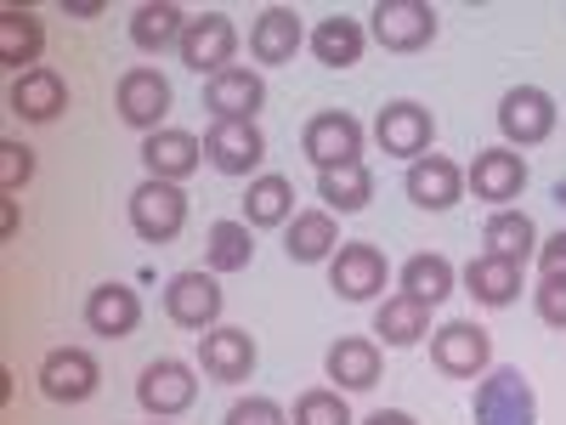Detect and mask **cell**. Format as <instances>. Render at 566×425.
Returning a JSON list of instances; mask_svg holds the SVG:
<instances>
[{
  "mask_svg": "<svg viewBox=\"0 0 566 425\" xmlns=\"http://www.w3.org/2000/svg\"><path fill=\"white\" fill-rule=\"evenodd\" d=\"M130 227H136L142 245H170L187 227V194L176 182H159V176L136 182L130 187Z\"/></svg>",
  "mask_w": 566,
  "mask_h": 425,
  "instance_id": "obj_2",
  "label": "cell"
},
{
  "mask_svg": "<svg viewBox=\"0 0 566 425\" xmlns=\"http://www.w3.org/2000/svg\"><path fill=\"white\" fill-rule=\"evenodd\" d=\"M555 97L544 85H510L499 97V131L510 136V148H538L555 131Z\"/></svg>",
  "mask_w": 566,
  "mask_h": 425,
  "instance_id": "obj_5",
  "label": "cell"
},
{
  "mask_svg": "<svg viewBox=\"0 0 566 425\" xmlns=\"http://www.w3.org/2000/svg\"><path fill=\"white\" fill-rule=\"evenodd\" d=\"M470 187H476V199L510 210V199H522V187H527V159L515 154V148H482L476 159H470Z\"/></svg>",
  "mask_w": 566,
  "mask_h": 425,
  "instance_id": "obj_16",
  "label": "cell"
},
{
  "mask_svg": "<svg viewBox=\"0 0 566 425\" xmlns=\"http://www.w3.org/2000/svg\"><path fill=\"white\" fill-rule=\"evenodd\" d=\"M301 40H306V29H301V18H295V7H266L261 18H255V29H250V58L255 63H295V52H301Z\"/></svg>",
  "mask_w": 566,
  "mask_h": 425,
  "instance_id": "obj_23",
  "label": "cell"
},
{
  "mask_svg": "<svg viewBox=\"0 0 566 425\" xmlns=\"http://www.w3.org/2000/svg\"><path fill=\"white\" fill-rule=\"evenodd\" d=\"M199 363H205L210 381H221V386L250 381V374H255V341H250V329H227V323L205 329V335H199Z\"/></svg>",
  "mask_w": 566,
  "mask_h": 425,
  "instance_id": "obj_15",
  "label": "cell"
},
{
  "mask_svg": "<svg viewBox=\"0 0 566 425\" xmlns=\"http://www.w3.org/2000/svg\"><path fill=\"white\" fill-rule=\"evenodd\" d=\"M142 323V296L130 290V283H97V290L85 296V329L103 341H125L136 335Z\"/></svg>",
  "mask_w": 566,
  "mask_h": 425,
  "instance_id": "obj_17",
  "label": "cell"
},
{
  "mask_svg": "<svg viewBox=\"0 0 566 425\" xmlns=\"http://www.w3.org/2000/svg\"><path fill=\"white\" fill-rule=\"evenodd\" d=\"M368 18H374L368 34L386 52H424L437 40V7H424V0H380Z\"/></svg>",
  "mask_w": 566,
  "mask_h": 425,
  "instance_id": "obj_8",
  "label": "cell"
},
{
  "mask_svg": "<svg viewBox=\"0 0 566 425\" xmlns=\"http://www.w3.org/2000/svg\"><path fill=\"white\" fill-rule=\"evenodd\" d=\"M363 45H368V29H363L357 18H323V23L312 29V58H317L323 69H352V63H363Z\"/></svg>",
  "mask_w": 566,
  "mask_h": 425,
  "instance_id": "obj_29",
  "label": "cell"
},
{
  "mask_svg": "<svg viewBox=\"0 0 566 425\" xmlns=\"http://www.w3.org/2000/svg\"><path fill=\"white\" fill-rule=\"evenodd\" d=\"M261 103H266V80H261L255 69L232 63L227 74L205 80V108H210L216 120H255Z\"/></svg>",
  "mask_w": 566,
  "mask_h": 425,
  "instance_id": "obj_19",
  "label": "cell"
},
{
  "mask_svg": "<svg viewBox=\"0 0 566 425\" xmlns=\"http://www.w3.org/2000/svg\"><path fill=\"white\" fill-rule=\"evenodd\" d=\"M533 307L549 329H566V272H544L538 290H533Z\"/></svg>",
  "mask_w": 566,
  "mask_h": 425,
  "instance_id": "obj_37",
  "label": "cell"
},
{
  "mask_svg": "<svg viewBox=\"0 0 566 425\" xmlns=\"http://www.w3.org/2000/svg\"><path fill=\"white\" fill-rule=\"evenodd\" d=\"M470 419L476 425H538V392L515 363H499L482 374L476 403H470Z\"/></svg>",
  "mask_w": 566,
  "mask_h": 425,
  "instance_id": "obj_1",
  "label": "cell"
},
{
  "mask_svg": "<svg viewBox=\"0 0 566 425\" xmlns=\"http://www.w3.org/2000/svg\"><path fill=\"white\" fill-rule=\"evenodd\" d=\"M397 278H402V290H408V296H419V301H431V307H437V301H448V296H453V278H459V272H453V261H448V256L419 250V256H408V261H402V272H397Z\"/></svg>",
  "mask_w": 566,
  "mask_h": 425,
  "instance_id": "obj_34",
  "label": "cell"
},
{
  "mask_svg": "<svg viewBox=\"0 0 566 425\" xmlns=\"http://www.w3.org/2000/svg\"><path fill=\"white\" fill-rule=\"evenodd\" d=\"M187 18L176 0H148V7H136V18H130V45L136 52H170V45H181V34H187Z\"/></svg>",
  "mask_w": 566,
  "mask_h": 425,
  "instance_id": "obj_27",
  "label": "cell"
},
{
  "mask_svg": "<svg viewBox=\"0 0 566 425\" xmlns=\"http://www.w3.org/2000/svg\"><path fill=\"white\" fill-rule=\"evenodd\" d=\"M290 425H357V419H352V408H346L340 392L312 386V392L295 397V419H290Z\"/></svg>",
  "mask_w": 566,
  "mask_h": 425,
  "instance_id": "obj_35",
  "label": "cell"
},
{
  "mask_svg": "<svg viewBox=\"0 0 566 425\" xmlns=\"http://www.w3.org/2000/svg\"><path fill=\"white\" fill-rule=\"evenodd\" d=\"M12 114L18 120H29V125H52L63 108H69V85H63V74L57 69H29V74H18L12 80Z\"/></svg>",
  "mask_w": 566,
  "mask_h": 425,
  "instance_id": "obj_20",
  "label": "cell"
},
{
  "mask_svg": "<svg viewBox=\"0 0 566 425\" xmlns=\"http://www.w3.org/2000/svg\"><path fill=\"white\" fill-rule=\"evenodd\" d=\"M0 232H7V239L18 232V199H7V205H0Z\"/></svg>",
  "mask_w": 566,
  "mask_h": 425,
  "instance_id": "obj_42",
  "label": "cell"
},
{
  "mask_svg": "<svg viewBox=\"0 0 566 425\" xmlns=\"http://www.w3.org/2000/svg\"><path fill=\"white\" fill-rule=\"evenodd\" d=\"M301 154L317 165V170H340V165H357L363 159V125L340 108L328 114H312L306 131H301Z\"/></svg>",
  "mask_w": 566,
  "mask_h": 425,
  "instance_id": "obj_9",
  "label": "cell"
},
{
  "mask_svg": "<svg viewBox=\"0 0 566 425\" xmlns=\"http://www.w3.org/2000/svg\"><path fill=\"white\" fill-rule=\"evenodd\" d=\"M29 176H34V148H23V142H0V194H18V187H29Z\"/></svg>",
  "mask_w": 566,
  "mask_h": 425,
  "instance_id": "obj_36",
  "label": "cell"
},
{
  "mask_svg": "<svg viewBox=\"0 0 566 425\" xmlns=\"http://www.w3.org/2000/svg\"><path fill=\"white\" fill-rule=\"evenodd\" d=\"M402 187H408V199L419 210H453L459 194H464V170L453 159H442V154H424V159L408 165V182Z\"/></svg>",
  "mask_w": 566,
  "mask_h": 425,
  "instance_id": "obj_21",
  "label": "cell"
},
{
  "mask_svg": "<svg viewBox=\"0 0 566 425\" xmlns=\"http://www.w3.org/2000/svg\"><path fill=\"white\" fill-rule=\"evenodd\" d=\"M283 250H290L295 267H317V261H335L340 250V227L328 210H301L290 221V232H283Z\"/></svg>",
  "mask_w": 566,
  "mask_h": 425,
  "instance_id": "obj_26",
  "label": "cell"
},
{
  "mask_svg": "<svg viewBox=\"0 0 566 425\" xmlns=\"http://www.w3.org/2000/svg\"><path fill=\"white\" fill-rule=\"evenodd\" d=\"M317 199H323V210H340V216L363 210V205L374 199L368 165L357 159V165H340V170H317Z\"/></svg>",
  "mask_w": 566,
  "mask_h": 425,
  "instance_id": "obj_32",
  "label": "cell"
},
{
  "mask_svg": "<svg viewBox=\"0 0 566 425\" xmlns=\"http://www.w3.org/2000/svg\"><path fill=\"white\" fill-rule=\"evenodd\" d=\"M363 425H419V419H413V414H402V408H374Z\"/></svg>",
  "mask_w": 566,
  "mask_h": 425,
  "instance_id": "obj_40",
  "label": "cell"
},
{
  "mask_svg": "<svg viewBox=\"0 0 566 425\" xmlns=\"http://www.w3.org/2000/svg\"><path fill=\"white\" fill-rule=\"evenodd\" d=\"M386 256L374 245H340L335 261H328V290H335L340 301H374L386 290Z\"/></svg>",
  "mask_w": 566,
  "mask_h": 425,
  "instance_id": "obj_14",
  "label": "cell"
},
{
  "mask_svg": "<svg viewBox=\"0 0 566 425\" xmlns=\"http://www.w3.org/2000/svg\"><path fill=\"white\" fill-rule=\"evenodd\" d=\"M154 425H165V419H154Z\"/></svg>",
  "mask_w": 566,
  "mask_h": 425,
  "instance_id": "obj_43",
  "label": "cell"
},
{
  "mask_svg": "<svg viewBox=\"0 0 566 425\" xmlns=\"http://www.w3.org/2000/svg\"><path fill=\"white\" fill-rule=\"evenodd\" d=\"M165 318L176 329H216V318H221V283H216V272H205V267L176 272L165 283Z\"/></svg>",
  "mask_w": 566,
  "mask_h": 425,
  "instance_id": "obj_12",
  "label": "cell"
},
{
  "mask_svg": "<svg viewBox=\"0 0 566 425\" xmlns=\"http://www.w3.org/2000/svg\"><path fill=\"white\" fill-rule=\"evenodd\" d=\"M482 245H488V256H504V261L522 267L538 250V227H533L527 210H493L488 227H482Z\"/></svg>",
  "mask_w": 566,
  "mask_h": 425,
  "instance_id": "obj_31",
  "label": "cell"
},
{
  "mask_svg": "<svg viewBox=\"0 0 566 425\" xmlns=\"http://www.w3.org/2000/svg\"><path fill=\"white\" fill-rule=\"evenodd\" d=\"M227 425H290V414H283L272 397H239L227 408Z\"/></svg>",
  "mask_w": 566,
  "mask_h": 425,
  "instance_id": "obj_38",
  "label": "cell"
},
{
  "mask_svg": "<svg viewBox=\"0 0 566 425\" xmlns=\"http://www.w3.org/2000/svg\"><path fill=\"white\" fill-rule=\"evenodd\" d=\"M328 369V381H335V392H368V386H380V341H368V335H340L335 346H328L323 357Z\"/></svg>",
  "mask_w": 566,
  "mask_h": 425,
  "instance_id": "obj_22",
  "label": "cell"
},
{
  "mask_svg": "<svg viewBox=\"0 0 566 425\" xmlns=\"http://www.w3.org/2000/svg\"><path fill=\"white\" fill-rule=\"evenodd\" d=\"M176 52H181V63L193 69V74L216 80V74L232 69V58H239V29H232L227 12H205V18L187 23V34H181Z\"/></svg>",
  "mask_w": 566,
  "mask_h": 425,
  "instance_id": "obj_6",
  "label": "cell"
},
{
  "mask_svg": "<svg viewBox=\"0 0 566 425\" xmlns=\"http://www.w3.org/2000/svg\"><path fill=\"white\" fill-rule=\"evenodd\" d=\"M40 52H45V29L29 7H0V63L12 74H29L40 69Z\"/></svg>",
  "mask_w": 566,
  "mask_h": 425,
  "instance_id": "obj_25",
  "label": "cell"
},
{
  "mask_svg": "<svg viewBox=\"0 0 566 425\" xmlns=\"http://www.w3.org/2000/svg\"><path fill=\"white\" fill-rule=\"evenodd\" d=\"M431 136H437V120H431V108H419V103H386L380 108V120H374V142L391 154V159H424L431 154Z\"/></svg>",
  "mask_w": 566,
  "mask_h": 425,
  "instance_id": "obj_11",
  "label": "cell"
},
{
  "mask_svg": "<svg viewBox=\"0 0 566 425\" xmlns=\"http://www.w3.org/2000/svg\"><path fill=\"white\" fill-rule=\"evenodd\" d=\"M205 159L221 176H250L255 182V170L266 159V136H261L255 120H216L210 136H205Z\"/></svg>",
  "mask_w": 566,
  "mask_h": 425,
  "instance_id": "obj_10",
  "label": "cell"
},
{
  "mask_svg": "<svg viewBox=\"0 0 566 425\" xmlns=\"http://www.w3.org/2000/svg\"><path fill=\"white\" fill-rule=\"evenodd\" d=\"M193 397H199V381H193V363H181V357H154L148 369H142V381H136V403L148 408L154 419L187 414Z\"/></svg>",
  "mask_w": 566,
  "mask_h": 425,
  "instance_id": "obj_7",
  "label": "cell"
},
{
  "mask_svg": "<svg viewBox=\"0 0 566 425\" xmlns=\"http://www.w3.org/2000/svg\"><path fill=\"white\" fill-rule=\"evenodd\" d=\"M142 165H148V176H159V182H187L199 165H205V142L193 136V131H154L148 142H142Z\"/></svg>",
  "mask_w": 566,
  "mask_h": 425,
  "instance_id": "obj_18",
  "label": "cell"
},
{
  "mask_svg": "<svg viewBox=\"0 0 566 425\" xmlns=\"http://www.w3.org/2000/svg\"><path fill=\"white\" fill-rule=\"evenodd\" d=\"M255 261V239H250V221H216L205 232V267L210 272H244Z\"/></svg>",
  "mask_w": 566,
  "mask_h": 425,
  "instance_id": "obj_33",
  "label": "cell"
},
{
  "mask_svg": "<svg viewBox=\"0 0 566 425\" xmlns=\"http://www.w3.org/2000/svg\"><path fill=\"white\" fill-rule=\"evenodd\" d=\"M69 18H103V0H63Z\"/></svg>",
  "mask_w": 566,
  "mask_h": 425,
  "instance_id": "obj_41",
  "label": "cell"
},
{
  "mask_svg": "<svg viewBox=\"0 0 566 425\" xmlns=\"http://www.w3.org/2000/svg\"><path fill=\"white\" fill-rule=\"evenodd\" d=\"M464 290L476 296L482 307H510L515 296H522V267L504 261V256H488V250H482L476 261L464 267Z\"/></svg>",
  "mask_w": 566,
  "mask_h": 425,
  "instance_id": "obj_28",
  "label": "cell"
},
{
  "mask_svg": "<svg viewBox=\"0 0 566 425\" xmlns=\"http://www.w3.org/2000/svg\"><path fill=\"white\" fill-rule=\"evenodd\" d=\"M244 221L250 227H290L295 221V182L290 176H255L244 194Z\"/></svg>",
  "mask_w": 566,
  "mask_h": 425,
  "instance_id": "obj_30",
  "label": "cell"
},
{
  "mask_svg": "<svg viewBox=\"0 0 566 425\" xmlns=\"http://www.w3.org/2000/svg\"><path fill=\"white\" fill-rule=\"evenodd\" d=\"M538 261H544V272H566V227L538 245Z\"/></svg>",
  "mask_w": 566,
  "mask_h": 425,
  "instance_id": "obj_39",
  "label": "cell"
},
{
  "mask_svg": "<svg viewBox=\"0 0 566 425\" xmlns=\"http://www.w3.org/2000/svg\"><path fill=\"white\" fill-rule=\"evenodd\" d=\"M97 386H103V369H97V357H91L85 346H52L40 357V392L52 403L80 408V403L97 397Z\"/></svg>",
  "mask_w": 566,
  "mask_h": 425,
  "instance_id": "obj_4",
  "label": "cell"
},
{
  "mask_svg": "<svg viewBox=\"0 0 566 425\" xmlns=\"http://www.w3.org/2000/svg\"><path fill=\"white\" fill-rule=\"evenodd\" d=\"M165 114H170V80L159 69H125L119 74V120L142 136L165 131Z\"/></svg>",
  "mask_w": 566,
  "mask_h": 425,
  "instance_id": "obj_13",
  "label": "cell"
},
{
  "mask_svg": "<svg viewBox=\"0 0 566 425\" xmlns=\"http://www.w3.org/2000/svg\"><path fill=\"white\" fill-rule=\"evenodd\" d=\"M374 335H380L386 346H413L431 335V301H419L408 290L386 296L380 307H374Z\"/></svg>",
  "mask_w": 566,
  "mask_h": 425,
  "instance_id": "obj_24",
  "label": "cell"
},
{
  "mask_svg": "<svg viewBox=\"0 0 566 425\" xmlns=\"http://www.w3.org/2000/svg\"><path fill=\"white\" fill-rule=\"evenodd\" d=\"M431 363L448 374V381H482V374L493 369V341H488V329L470 323V318L442 323L437 335H431Z\"/></svg>",
  "mask_w": 566,
  "mask_h": 425,
  "instance_id": "obj_3",
  "label": "cell"
}]
</instances>
